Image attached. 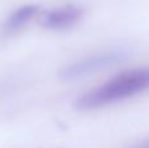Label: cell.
I'll return each mask as SVG.
<instances>
[{
  "instance_id": "cell-1",
  "label": "cell",
  "mask_w": 149,
  "mask_h": 148,
  "mask_svg": "<svg viewBox=\"0 0 149 148\" xmlns=\"http://www.w3.org/2000/svg\"><path fill=\"white\" fill-rule=\"evenodd\" d=\"M149 91V67L119 73L102 85L85 92L74 101L79 110H93Z\"/></svg>"
},
{
  "instance_id": "cell-2",
  "label": "cell",
  "mask_w": 149,
  "mask_h": 148,
  "mask_svg": "<svg viewBox=\"0 0 149 148\" xmlns=\"http://www.w3.org/2000/svg\"><path fill=\"white\" fill-rule=\"evenodd\" d=\"M124 58L126 55L120 51H105L100 52V54L89 55V57H85L82 59L65 66L60 71V77L67 81L79 80V79L86 77V76L98 72L101 70L111 67V66L122 62Z\"/></svg>"
},
{
  "instance_id": "cell-3",
  "label": "cell",
  "mask_w": 149,
  "mask_h": 148,
  "mask_svg": "<svg viewBox=\"0 0 149 148\" xmlns=\"http://www.w3.org/2000/svg\"><path fill=\"white\" fill-rule=\"evenodd\" d=\"M84 9L77 5L68 4L49 10L42 17V25L50 30H67L81 21Z\"/></svg>"
},
{
  "instance_id": "cell-4",
  "label": "cell",
  "mask_w": 149,
  "mask_h": 148,
  "mask_svg": "<svg viewBox=\"0 0 149 148\" xmlns=\"http://www.w3.org/2000/svg\"><path fill=\"white\" fill-rule=\"evenodd\" d=\"M38 12H39L38 5H34V4L22 5V7L17 8L4 21V24H3V33L9 36V34H13L16 31L21 30L24 26L28 25L31 20H34L37 17Z\"/></svg>"
},
{
  "instance_id": "cell-5",
  "label": "cell",
  "mask_w": 149,
  "mask_h": 148,
  "mask_svg": "<svg viewBox=\"0 0 149 148\" xmlns=\"http://www.w3.org/2000/svg\"><path fill=\"white\" fill-rule=\"evenodd\" d=\"M128 148H149V139L140 142V143H137V144H134V146H131Z\"/></svg>"
}]
</instances>
